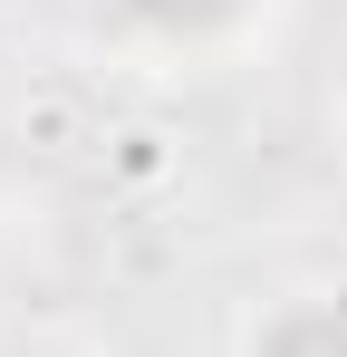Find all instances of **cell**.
Returning <instances> with one entry per match:
<instances>
[{"label": "cell", "mask_w": 347, "mask_h": 357, "mask_svg": "<svg viewBox=\"0 0 347 357\" xmlns=\"http://www.w3.org/2000/svg\"><path fill=\"white\" fill-rule=\"evenodd\" d=\"M107 126H116V116H97L87 77H29L20 107H10V145L39 155V165H68V155H97Z\"/></svg>", "instance_id": "1"}, {"label": "cell", "mask_w": 347, "mask_h": 357, "mask_svg": "<svg viewBox=\"0 0 347 357\" xmlns=\"http://www.w3.org/2000/svg\"><path fill=\"white\" fill-rule=\"evenodd\" d=\"M241 357H347V290H280L241 319Z\"/></svg>", "instance_id": "2"}, {"label": "cell", "mask_w": 347, "mask_h": 357, "mask_svg": "<svg viewBox=\"0 0 347 357\" xmlns=\"http://www.w3.org/2000/svg\"><path fill=\"white\" fill-rule=\"evenodd\" d=\"M97 165H107L116 193H155V183L183 174V145H174V126H155V116H116L107 145H97Z\"/></svg>", "instance_id": "3"}, {"label": "cell", "mask_w": 347, "mask_h": 357, "mask_svg": "<svg viewBox=\"0 0 347 357\" xmlns=\"http://www.w3.org/2000/svg\"><path fill=\"white\" fill-rule=\"evenodd\" d=\"M29 357H107V348H87V338H49V348H29Z\"/></svg>", "instance_id": "4"}]
</instances>
